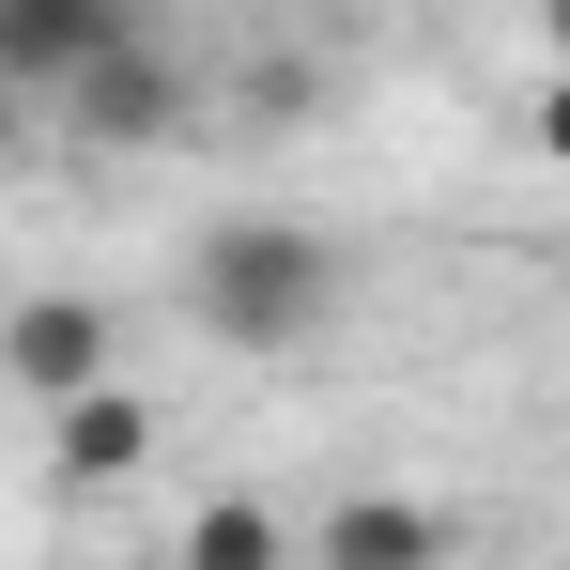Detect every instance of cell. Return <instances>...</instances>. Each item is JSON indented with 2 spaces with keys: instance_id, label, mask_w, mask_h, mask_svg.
<instances>
[{
  "instance_id": "obj_10",
  "label": "cell",
  "mask_w": 570,
  "mask_h": 570,
  "mask_svg": "<svg viewBox=\"0 0 570 570\" xmlns=\"http://www.w3.org/2000/svg\"><path fill=\"white\" fill-rule=\"evenodd\" d=\"M0 155H16V94H0Z\"/></svg>"
},
{
  "instance_id": "obj_6",
  "label": "cell",
  "mask_w": 570,
  "mask_h": 570,
  "mask_svg": "<svg viewBox=\"0 0 570 570\" xmlns=\"http://www.w3.org/2000/svg\"><path fill=\"white\" fill-rule=\"evenodd\" d=\"M448 556H463V524L416 509V493H340L308 524V570H448Z\"/></svg>"
},
{
  "instance_id": "obj_8",
  "label": "cell",
  "mask_w": 570,
  "mask_h": 570,
  "mask_svg": "<svg viewBox=\"0 0 570 570\" xmlns=\"http://www.w3.org/2000/svg\"><path fill=\"white\" fill-rule=\"evenodd\" d=\"M540 155H556V170H570V62H556V78H540Z\"/></svg>"
},
{
  "instance_id": "obj_9",
  "label": "cell",
  "mask_w": 570,
  "mask_h": 570,
  "mask_svg": "<svg viewBox=\"0 0 570 570\" xmlns=\"http://www.w3.org/2000/svg\"><path fill=\"white\" fill-rule=\"evenodd\" d=\"M540 47H556V62H570V0H540Z\"/></svg>"
},
{
  "instance_id": "obj_2",
  "label": "cell",
  "mask_w": 570,
  "mask_h": 570,
  "mask_svg": "<svg viewBox=\"0 0 570 570\" xmlns=\"http://www.w3.org/2000/svg\"><path fill=\"white\" fill-rule=\"evenodd\" d=\"M124 371V324H108V293H16L0 308V385L16 401H78V385Z\"/></svg>"
},
{
  "instance_id": "obj_4",
  "label": "cell",
  "mask_w": 570,
  "mask_h": 570,
  "mask_svg": "<svg viewBox=\"0 0 570 570\" xmlns=\"http://www.w3.org/2000/svg\"><path fill=\"white\" fill-rule=\"evenodd\" d=\"M124 31L139 0H0V94H78Z\"/></svg>"
},
{
  "instance_id": "obj_7",
  "label": "cell",
  "mask_w": 570,
  "mask_h": 570,
  "mask_svg": "<svg viewBox=\"0 0 570 570\" xmlns=\"http://www.w3.org/2000/svg\"><path fill=\"white\" fill-rule=\"evenodd\" d=\"M170 570H293V524H278V509H247V493H216Z\"/></svg>"
},
{
  "instance_id": "obj_3",
  "label": "cell",
  "mask_w": 570,
  "mask_h": 570,
  "mask_svg": "<svg viewBox=\"0 0 570 570\" xmlns=\"http://www.w3.org/2000/svg\"><path fill=\"white\" fill-rule=\"evenodd\" d=\"M62 108H78V139H94V155H155V139H186V62H170L155 31H124Z\"/></svg>"
},
{
  "instance_id": "obj_5",
  "label": "cell",
  "mask_w": 570,
  "mask_h": 570,
  "mask_svg": "<svg viewBox=\"0 0 570 570\" xmlns=\"http://www.w3.org/2000/svg\"><path fill=\"white\" fill-rule=\"evenodd\" d=\"M139 463H155V401L124 371L78 385V401H47V478H62V493H124Z\"/></svg>"
},
{
  "instance_id": "obj_1",
  "label": "cell",
  "mask_w": 570,
  "mask_h": 570,
  "mask_svg": "<svg viewBox=\"0 0 570 570\" xmlns=\"http://www.w3.org/2000/svg\"><path fill=\"white\" fill-rule=\"evenodd\" d=\"M186 308L216 355H308L340 308H355V263L308 232V216H216L186 263Z\"/></svg>"
}]
</instances>
